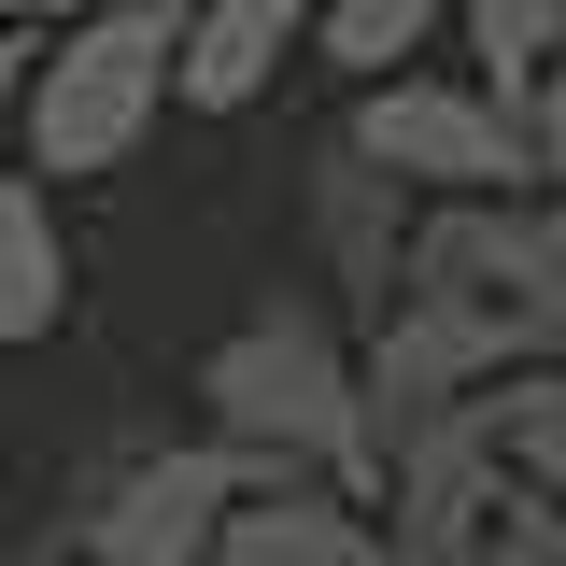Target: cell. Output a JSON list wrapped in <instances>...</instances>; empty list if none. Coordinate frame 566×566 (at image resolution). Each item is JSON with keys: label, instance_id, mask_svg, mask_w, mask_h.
<instances>
[{"label": "cell", "instance_id": "cell-6", "mask_svg": "<svg viewBox=\"0 0 566 566\" xmlns=\"http://www.w3.org/2000/svg\"><path fill=\"white\" fill-rule=\"evenodd\" d=\"M397 241H411V185H397L382 156L326 142V156H312V255H326V283H340L354 312L397 297Z\"/></svg>", "mask_w": 566, "mask_h": 566}, {"label": "cell", "instance_id": "cell-4", "mask_svg": "<svg viewBox=\"0 0 566 566\" xmlns=\"http://www.w3.org/2000/svg\"><path fill=\"white\" fill-rule=\"evenodd\" d=\"M354 156H382L397 185H439V199H510L538 156H524V99L495 85H424V71H382L368 114H354Z\"/></svg>", "mask_w": 566, "mask_h": 566}, {"label": "cell", "instance_id": "cell-7", "mask_svg": "<svg viewBox=\"0 0 566 566\" xmlns=\"http://www.w3.org/2000/svg\"><path fill=\"white\" fill-rule=\"evenodd\" d=\"M368 510L340 482H312V468H283V482L227 495V524H212V566H368Z\"/></svg>", "mask_w": 566, "mask_h": 566}, {"label": "cell", "instance_id": "cell-5", "mask_svg": "<svg viewBox=\"0 0 566 566\" xmlns=\"http://www.w3.org/2000/svg\"><path fill=\"white\" fill-rule=\"evenodd\" d=\"M283 482V468H255V453H142L128 482L85 510V553L99 566H212V524H227V495Z\"/></svg>", "mask_w": 566, "mask_h": 566}, {"label": "cell", "instance_id": "cell-10", "mask_svg": "<svg viewBox=\"0 0 566 566\" xmlns=\"http://www.w3.org/2000/svg\"><path fill=\"white\" fill-rule=\"evenodd\" d=\"M482 424H495V468H510L524 495H553V510H566V354L510 368V397H482Z\"/></svg>", "mask_w": 566, "mask_h": 566}, {"label": "cell", "instance_id": "cell-8", "mask_svg": "<svg viewBox=\"0 0 566 566\" xmlns=\"http://www.w3.org/2000/svg\"><path fill=\"white\" fill-rule=\"evenodd\" d=\"M283 43H297V0H199V14L170 29V99H185V114H241L283 71Z\"/></svg>", "mask_w": 566, "mask_h": 566}, {"label": "cell", "instance_id": "cell-3", "mask_svg": "<svg viewBox=\"0 0 566 566\" xmlns=\"http://www.w3.org/2000/svg\"><path fill=\"white\" fill-rule=\"evenodd\" d=\"M510 354H524V326H510V312H482V297H382V340H368V368H354L368 468H382L411 424H439L453 397H482Z\"/></svg>", "mask_w": 566, "mask_h": 566}, {"label": "cell", "instance_id": "cell-12", "mask_svg": "<svg viewBox=\"0 0 566 566\" xmlns=\"http://www.w3.org/2000/svg\"><path fill=\"white\" fill-rule=\"evenodd\" d=\"M453 0H326V71H354V85H382L397 57H424V29H439Z\"/></svg>", "mask_w": 566, "mask_h": 566}, {"label": "cell", "instance_id": "cell-11", "mask_svg": "<svg viewBox=\"0 0 566 566\" xmlns=\"http://www.w3.org/2000/svg\"><path fill=\"white\" fill-rule=\"evenodd\" d=\"M453 14H468V57L495 71V99H524L566 57V0H453Z\"/></svg>", "mask_w": 566, "mask_h": 566}, {"label": "cell", "instance_id": "cell-9", "mask_svg": "<svg viewBox=\"0 0 566 566\" xmlns=\"http://www.w3.org/2000/svg\"><path fill=\"white\" fill-rule=\"evenodd\" d=\"M71 312V255H57V199L0 170V340H57Z\"/></svg>", "mask_w": 566, "mask_h": 566}, {"label": "cell", "instance_id": "cell-2", "mask_svg": "<svg viewBox=\"0 0 566 566\" xmlns=\"http://www.w3.org/2000/svg\"><path fill=\"white\" fill-rule=\"evenodd\" d=\"M156 99H170V0H114V14H85L57 43H29V99H14V142H29V170H128V142L156 128Z\"/></svg>", "mask_w": 566, "mask_h": 566}, {"label": "cell", "instance_id": "cell-1", "mask_svg": "<svg viewBox=\"0 0 566 566\" xmlns=\"http://www.w3.org/2000/svg\"><path fill=\"white\" fill-rule=\"evenodd\" d=\"M199 411L227 453H255V468H326L340 495H368V424H354V354L340 326L312 312V297H270L255 326H227L199 368Z\"/></svg>", "mask_w": 566, "mask_h": 566}, {"label": "cell", "instance_id": "cell-14", "mask_svg": "<svg viewBox=\"0 0 566 566\" xmlns=\"http://www.w3.org/2000/svg\"><path fill=\"white\" fill-rule=\"evenodd\" d=\"M524 156H538V185H553V212H566V57L524 85Z\"/></svg>", "mask_w": 566, "mask_h": 566}, {"label": "cell", "instance_id": "cell-16", "mask_svg": "<svg viewBox=\"0 0 566 566\" xmlns=\"http://www.w3.org/2000/svg\"><path fill=\"white\" fill-rule=\"evenodd\" d=\"M0 14H14V29H43V14H71V0H0Z\"/></svg>", "mask_w": 566, "mask_h": 566}, {"label": "cell", "instance_id": "cell-13", "mask_svg": "<svg viewBox=\"0 0 566 566\" xmlns=\"http://www.w3.org/2000/svg\"><path fill=\"white\" fill-rule=\"evenodd\" d=\"M453 566H566V510H553V495H524V482H495L482 538H468Z\"/></svg>", "mask_w": 566, "mask_h": 566}, {"label": "cell", "instance_id": "cell-15", "mask_svg": "<svg viewBox=\"0 0 566 566\" xmlns=\"http://www.w3.org/2000/svg\"><path fill=\"white\" fill-rule=\"evenodd\" d=\"M14 99H29V29H0V156H14Z\"/></svg>", "mask_w": 566, "mask_h": 566}]
</instances>
